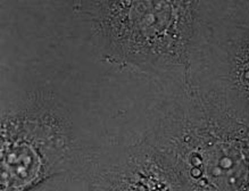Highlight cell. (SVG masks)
Segmentation results:
<instances>
[{
    "label": "cell",
    "mask_w": 249,
    "mask_h": 191,
    "mask_svg": "<svg viewBox=\"0 0 249 191\" xmlns=\"http://www.w3.org/2000/svg\"><path fill=\"white\" fill-rule=\"evenodd\" d=\"M160 95L141 131L183 191H246L249 116L216 89L190 74L158 80Z\"/></svg>",
    "instance_id": "obj_1"
},
{
    "label": "cell",
    "mask_w": 249,
    "mask_h": 191,
    "mask_svg": "<svg viewBox=\"0 0 249 191\" xmlns=\"http://www.w3.org/2000/svg\"><path fill=\"white\" fill-rule=\"evenodd\" d=\"M76 7L97 45L114 62L165 81L190 76L199 0H91Z\"/></svg>",
    "instance_id": "obj_2"
},
{
    "label": "cell",
    "mask_w": 249,
    "mask_h": 191,
    "mask_svg": "<svg viewBox=\"0 0 249 191\" xmlns=\"http://www.w3.org/2000/svg\"><path fill=\"white\" fill-rule=\"evenodd\" d=\"M0 191H31L86 157L72 113L53 90H30L1 110Z\"/></svg>",
    "instance_id": "obj_3"
},
{
    "label": "cell",
    "mask_w": 249,
    "mask_h": 191,
    "mask_svg": "<svg viewBox=\"0 0 249 191\" xmlns=\"http://www.w3.org/2000/svg\"><path fill=\"white\" fill-rule=\"evenodd\" d=\"M191 74L249 116V4L203 2Z\"/></svg>",
    "instance_id": "obj_4"
},
{
    "label": "cell",
    "mask_w": 249,
    "mask_h": 191,
    "mask_svg": "<svg viewBox=\"0 0 249 191\" xmlns=\"http://www.w3.org/2000/svg\"><path fill=\"white\" fill-rule=\"evenodd\" d=\"M89 191H183L172 171L142 133L90 179Z\"/></svg>",
    "instance_id": "obj_5"
}]
</instances>
